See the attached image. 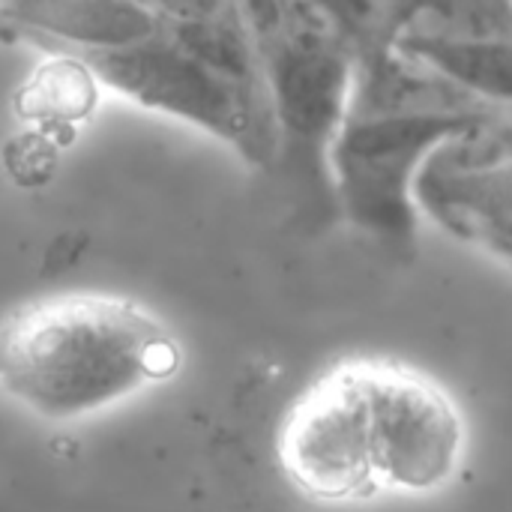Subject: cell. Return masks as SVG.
I'll return each instance as SVG.
<instances>
[{
  "label": "cell",
  "mask_w": 512,
  "mask_h": 512,
  "mask_svg": "<svg viewBox=\"0 0 512 512\" xmlns=\"http://www.w3.org/2000/svg\"><path fill=\"white\" fill-rule=\"evenodd\" d=\"M183 366L177 333L147 306L117 294H60L0 321V396L42 423H78Z\"/></svg>",
  "instance_id": "obj_1"
},
{
  "label": "cell",
  "mask_w": 512,
  "mask_h": 512,
  "mask_svg": "<svg viewBox=\"0 0 512 512\" xmlns=\"http://www.w3.org/2000/svg\"><path fill=\"white\" fill-rule=\"evenodd\" d=\"M279 126L276 171L303 225L339 222L330 150L354 84V45L324 0H237Z\"/></svg>",
  "instance_id": "obj_2"
},
{
  "label": "cell",
  "mask_w": 512,
  "mask_h": 512,
  "mask_svg": "<svg viewBox=\"0 0 512 512\" xmlns=\"http://www.w3.org/2000/svg\"><path fill=\"white\" fill-rule=\"evenodd\" d=\"M492 117L498 114H345L330 150L339 216L393 258L411 261L420 168L438 147Z\"/></svg>",
  "instance_id": "obj_3"
},
{
  "label": "cell",
  "mask_w": 512,
  "mask_h": 512,
  "mask_svg": "<svg viewBox=\"0 0 512 512\" xmlns=\"http://www.w3.org/2000/svg\"><path fill=\"white\" fill-rule=\"evenodd\" d=\"M93 78L129 102L189 123L231 147L249 168L273 171L279 159V126L267 90L243 87L177 42L162 27L153 39L117 48L78 54Z\"/></svg>",
  "instance_id": "obj_4"
},
{
  "label": "cell",
  "mask_w": 512,
  "mask_h": 512,
  "mask_svg": "<svg viewBox=\"0 0 512 512\" xmlns=\"http://www.w3.org/2000/svg\"><path fill=\"white\" fill-rule=\"evenodd\" d=\"M276 453L288 483L318 504H354L384 492L366 360L342 363L303 390L282 420Z\"/></svg>",
  "instance_id": "obj_5"
},
{
  "label": "cell",
  "mask_w": 512,
  "mask_h": 512,
  "mask_svg": "<svg viewBox=\"0 0 512 512\" xmlns=\"http://www.w3.org/2000/svg\"><path fill=\"white\" fill-rule=\"evenodd\" d=\"M369 411L384 489H441L465 453V423L444 387L423 372L366 360Z\"/></svg>",
  "instance_id": "obj_6"
},
{
  "label": "cell",
  "mask_w": 512,
  "mask_h": 512,
  "mask_svg": "<svg viewBox=\"0 0 512 512\" xmlns=\"http://www.w3.org/2000/svg\"><path fill=\"white\" fill-rule=\"evenodd\" d=\"M162 21L135 0H0V30L51 54L117 51L147 42Z\"/></svg>",
  "instance_id": "obj_7"
},
{
  "label": "cell",
  "mask_w": 512,
  "mask_h": 512,
  "mask_svg": "<svg viewBox=\"0 0 512 512\" xmlns=\"http://www.w3.org/2000/svg\"><path fill=\"white\" fill-rule=\"evenodd\" d=\"M417 207L459 243L512 264V159L465 171L426 162Z\"/></svg>",
  "instance_id": "obj_8"
},
{
  "label": "cell",
  "mask_w": 512,
  "mask_h": 512,
  "mask_svg": "<svg viewBox=\"0 0 512 512\" xmlns=\"http://www.w3.org/2000/svg\"><path fill=\"white\" fill-rule=\"evenodd\" d=\"M162 33L189 51L195 60L210 66L213 72L255 90H267L264 72L258 63V51L252 36L240 18V12L195 18V21H162Z\"/></svg>",
  "instance_id": "obj_9"
},
{
  "label": "cell",
  "mask_w": 512,
  "mask_h": 512,
  "mask_svg": "<svg viewBox=\"0 0 512 512\" xmlns=\"http://www.w3.org/2000/svg\"><path fill=\"white\" fill-rule=\"evenodd\" d=\"M396 48L429 60L489 102L512 108V42H453L405 36L396 42Z\"/></svg>",
  "instance_id": "obj_10"
},
{
  "label": "cell",
  "mask_w": 512,
  "mask_h": 512,
  "mask_svg": "<svg viewBox=\"0 0 512 512\" xmlns=\"http://www.w3.org/2000/svg\"><path fill=\"white\" fill-rule=\"evenodd\" d=\"M159 21H195L237 12V0H150Z\"/></svg>",
  "instance_id": "obj_11"
},
{
  "label": "cell",
  "mask_w": 512,
  "mask_h": 512,
  "mask_svg": "<svg viewBox=\"0 0 512 512\" xmlns=\"http://www.w3.org/2000/svg\"><path fill=\"white\" fill-rule=\"evenodd\" d=\"M135 3H141V6H147V9H150V0H135ZM150 12H153V9H150Z\"/></svg>",
  "instance_id": "obj_12"
}]
</instances>
